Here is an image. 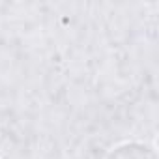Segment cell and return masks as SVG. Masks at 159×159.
<instances>
[{"label": "cell", "mask_w": 159, "mask_h": 159, "mask_svg": "<svg viewBox=\"0 0 159 159\" xmlns=\"http://www.w3.org/2000/svg\"><path fill=\"white\" fill-rule=\"evenodd\" d=\"M109 159H155L153 153L142 144H124L111 152Z\"/></svg>", "instance_id": "6da1fadb"}]
</instances>
